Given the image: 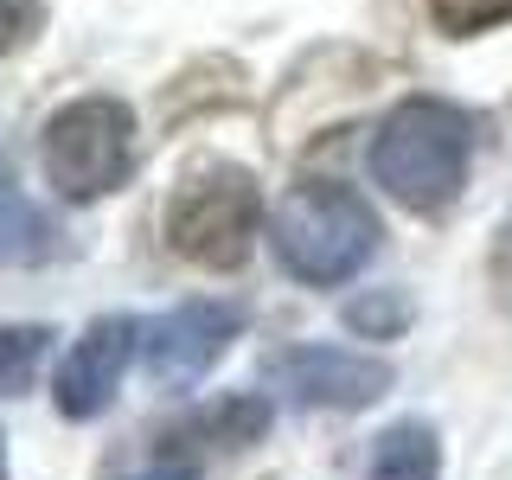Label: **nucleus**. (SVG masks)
Returning <instances> with one entry per match:
<instances>
[{
  "label": "nucleus",
  "mask_w": 512,
  "mask_h": 480,
  "mask_svg": "<svg viewBox=\"0 0 512 480\" xmlns=\"http://www.w3.org/2000/svg\"><path fill=\"white\" fill-rule=\"evenodd\" d=\"M474 160V116L448 96H404L372 135V180L404 212H442L461 199Z\"/></svg>",
  "instance_id": "1"
},
{
  "label": "nucleus",
  "mask_w": 512,
  "mask_h": 480,
  "mask_svg": "<svg viewBox=\"0 0 512 480\" xmlns=\"http://www.w3.org/2000/svg\"><path fill=\"white\" fill-rule=\"evenodd\" d=\"M378 212L340 180H301L269 212V250L295 282L340 288L378 256Z\"/></svg>",
  "instance_id": "2"
},
{
  "label": "nucleus",
  "mask_w": 512,
  "mask_h": 480,
  "mask_svg": "<svg viewBox=\"0 0 512 480\" xmlns=\"http://www.w3.org/2000/svg\"><path fill=\"white\" fill-rule=\"evenodd\" d=\"M39 160L58 199L71 205L109 199L135 173V109L122 96H77L45 122Z\"/></svg>",
  "instance_id": "3"
},
{
  "label": "nucleus",
  "mask_w": 512,
  "mask_h": 480,
  "mask_svg": "<svg viewBox=\"0 0 512 480\" xmlns=\"http://www.w3.org/2000/svg\"><path fill=\"white\" fill-rule=\"evenodd\" d=\"M256 231H263V192H256V173L231 160L186 173V186L167 205V244L199 269H237L256 250Z\"/></svg>",
  "instance_id": "4"
},
{
  "label": "nucleus",
  "mask_w": 512,
  "mask_h": 480,
  "mask_svg": "<svg viewBox=\"0 0 512 480\" xmlns=\"http://www.w3.org/2000/svg\"><path fill=\"white\" fill-rule=\"evenodd\" d=\"M269 384L301 410H372L397 384L391 359L352 346H288L269 359Z\"/></svg>",
  "instance_id": "5"
},
{
  "label": "nucleus",
  "mask_w": 512,
  "mask_h": 480,
  "mask_svg": "<svg viewBox=\"0 0 512 480\" xmlns=\"http://www.w3.org/2000/svg\"><path fill=\"white\" fill-rule=\"evenodd\" d=\"M237 333H244L237 301H180L154 327H141V352H148V372L160 391H192L231 352Z\"/></svg>",
  "instance_id": "6"
},
{
  "label": "nucleus",
  "mask_w": 512,
  "mask_h": 480,
  "mask_svg": "<svg viewBox=\"0 0 512 480\" xmlns=\"http://www.w3.org/2000/svg\"><path fill=\"white\" fill-rule=\"evenodd\" d=\"M135 346H141V320H128V314L90 320V327L77 333V346L64 352L58 378H52V404L71 416V423L103 416L122 391V372H128V359H135Z\"/></svg>",
  "instance_id": "7"
},
{
  "label": "nucleus",
  "mask_w": 512,
  "mask_h": 480,
  "mask_svg": "<svg viewBox=\"0 0 512 480\" xmlns=\"http://www.w3.org/2000/svg\"><path fill=\"white\" fill-rule=\"evenodd\" d=\"M263 429H269V397L231 391V397H218V404H205V410L173 416L154 442L180 448V455H192V461H205V455H237V448L263 442Z\"/></svg>",
  "instance_id": "8"
},
{
  "label": "nucleus",
  "mask_w": 512,
  "mask_h": 480,
  "mask_svg": "<svg viewBox=\"0 0 512 480\" xmlns=\"http://www.w3.org/2000/svg\"><path fill=\"white\" fill-rule=\"evenodd\" d=\"M58 237H64V231L20 192V173H13V160L0 154V263H7V269L52 263V256L64 250Z\"/></svg>",
  "instance_id": "9"
},
{
  "label": "nucleus",
  "mask_w": 512,
  "mask_h": 480,
  "mask_svg": "<svg viewBox=\"0 0 512 480\" xmlns=\"http://www.w3.org/2000/svg\"><path fill=\"white\" fill-rule=\"evenodd\" d=\"M365 480H442V436L423 416H397L391 429H378Z\"/></svg>",
  "instance_id": "10"
},
{
  "label": "nucleus",
  "mask_w": 512,
  "mask_h": 480,
  "mask_svg": "<svg viewBox=\"0 0 512 480\" xmlns=\"http://www.w3.org/2000/svg\"><path fill=\"white\" fill-rule=\"evenodd\" d=\"M45 352H52V327H32V320H13V327H0V397L32 391V378H39Z\"/></svg>",
  "instance_id": "11"
},
{
  "label": "nucleus",
  "mask_w": 512,
  "mask_h": 480,
  "mask_svg": "<svg viewBox=\"0 0 512 480\" xmlns=\"http://www.w3.org/2000/svg\"><path fill=\"white\" fill-rule=\"evenodd\" d=\"M416 320V301L404 288H365V295L346 301V327L359 333V340H397Z\"/></svg>",
  "instance_id": "12"
},
{
  "label": "nucleus",
  "mask_w": 512,
  "mask_h": 480,
  "mask_svg": "<svg viewBox=\"0 0 512 480\" xmlns=\"http://www.w3.org/2000/svg\"><path fill=\"white\" fill-rule=\"evenodd\" d=\"M429 20L455 39H474V32H493L512 20V0H429Z\"/></svg>",
  "instance_id": "13"
},
{
  "label": "nucleus",
  "mask_w": 512,
  "mask_h": 480,
  "mask_svg": "<svg viewBox=\"0 0 512 480\" xmlns=\"http://www.w3.org/2000/svg\"><path fill=\"white\" fill-rule=\"evenodd\" d=\"M39 20H45V7L39 0H0V58H13L20 45L39 32Z\"/></svg>",
  "instance_id": "14"
},
{
  "label": "nucleus",
  "mask_w": 512,
  "mask_h": 480,
  "mask_svg": "<svg viewBox=\"0 0 512 480\" xmlns=\"http://www.w3.org/2000/svg\"><path fill=\"white\" fill-rule=\"evenodd\" d=\"M0 480H7V436H0Z\"/></svg>",
  "instance_id": "15"
},
{
  "label": "nucleus",
  "mask_w": 512,
  "mask_h": 480,
  "mask_svg": "<svg viewBox=\"0 0 512 480\" xmlns=\"http://www.w3.org/2000/svg\"><path fill=\"white\" fill-rule=\"evenodd\" d=\"M506 244H512V218H506Z\"/></svg>",
  "instance_id": "16"
}]
</instances>
